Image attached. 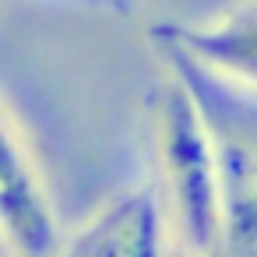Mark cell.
<instances>
[{
	"mask_svg": "<svg viewBox=\"0 0 257 257\" xmlns=\"http://www.w3.org/2000/svg\"><path fill=\"white\" fill-rule=\"evenodd\" d=\"M155 155L162 176L155 187L180 257H225L222 190L211 141L194 99L173 74L155 102Z\"/></svg>",
	"mask_w": 257,
	"mask_h": 257,
	"instance_id": "obj_1",
	"label": "cell"
},
{
	"mask_svg": "<svg viewBox=\"0 0 257 257\" xmlns=\"http://www.w3.org/2000/svg\"><path fill=\"white\" fill-rule=\"evenodd\" d=\"M169 74L194 99L222 190L225 257H257V92H246L190 57L159 46Z\"/></svg>",
	"mask_w": 257,
	"mask_h": 257,
	"instance_id": "obj_2",
	"label": "cell"
},
{
	"mask_svg": "<svg viewBox=\"0 0 257 257\" xmlns=\"http://www.w3.org/2000/svg\"><path fill=\"white\" fill-rule=\"evenodd\" d=\"M60 236L36 152L0 99V246L11 257H53Z\"/></svg>",
	"mask_w": 257,
	"mask_h": 257,
	"instance_id": "obj_3",
	"label": "cell"
},
{
	"mask_svg": "<svg viewBox=\"0 0 257 257\" xmlns=\"http://www.w3.org/2000/svg\"><path fill=\"white\" fill-rule=\"evenodd\" d=\"M169 222L155 180L109 194L85 222H78L53 257H166Z\"/></svg>",
	"mask_w": 257,
	"mask_h": 257,
	"instance_id": "obj_4",
	"label": "cell"
},
{
	"mask_svg": "<svg viewBox=\"0 0 257 257\" xmlns=\"http://www.w3.org/2000/svg\"><path fill=\"white\" fill-rule=\"evenodd\" d=\"M152 43L190 57L246 92H257V4H232L201 22L155 25Z\"/></svg>",
	"mask_w": 257,
	"mask_h": 257,
	"instance_id": "obj_5",
	"label": "cell"
}]
</instances>
